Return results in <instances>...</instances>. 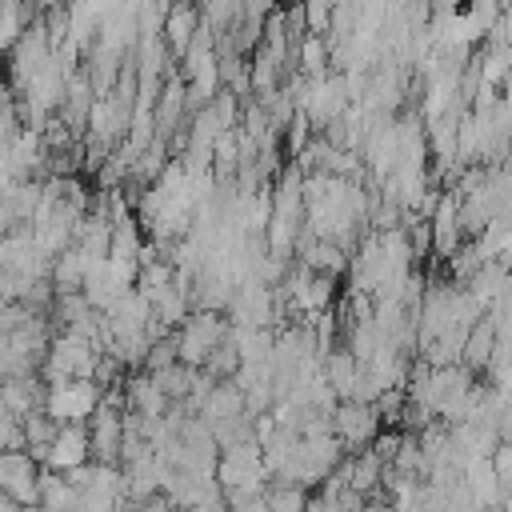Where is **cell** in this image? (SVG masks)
Instances as JSON below:
<instances>
[{"mask_svg":"<svg viewBox=\"0 0 512 512\" xmlns=\"http://www.w3.org/2000/svg\"><path fill=\"white\" fill-rule=\"evenodd\" d=\"M0 276L16 280H52V260L36 248L32 228H16L0 236Z\"/></svg>","mask_w":512,"mask_h":512,"instance_id":"7","label":"cell"},{"mask_svg":"<svg viewBox=\"0 0 512 512\" xmlns=\"http://www.w3.org/2000/svg\"><path fill=\"white\" fill-rule=\"evenodd\" d=\"M480 304H484V312H488V304H496L500 296H508L512 292V272H508V264L504 260H488V264H480V272L464 284Z\"/></svg>","mask_w":512,"mask_h":512,"instance_id":"18","label":"cell"},{"mask_svg":"<svg viewBox=\"0 0 512 512\" xmlns=\"http://www.w3.org/2000/svg\"><path fill=\"white\" fill-rule=\"evenodd\" d=\"M148 236L144 228L136 224V216H124L112 224V236H108V256L112 260H124V264H140V252H144Z\"/></svg>","mask_w":512,"mask_h":512,"instance_id":"20","label":"cell"},{"mask_svg":"<svg viewBox=\"0 0 512 512\" xmlns=\"http://www.w3.org/2000/svg\"><path fill=\"white\" fill-rule=\"evenodd\" d=\"M196 376H200V368H188V364H168V368H160V372H152V380L160 384V392L168 396V404H184L188 400V392H192V384H196Z\"/></svg>","mask_w":512,"mask_h":512,"instance_id":"24","label":"cell"},{"mask_svg":"<svg viewBox=\"0 0 512 512\" xmlns=\"http://www.w3.org/2000/svg\"><path fill=\"white\" fill-rule=\"evenodd\" d=\"M88 448H92L96 464H120V448H124V412L96 408V416L88 420Z\"/></svg>","mask_w":512,"mask_h":512,"instance_id":"11","label":"cell"},{"mask_svg":"<svg viewBox=\"0 0 512 512\" xmlns=\"http://www.w3.org/2000/svg\"><path fill=\"white\" fill-rule=\"evenodd\" d=\"M320 376H324V384L336 392V400H352L360 364H356V356H352L344 344H336L332 352H324V360H320Z\"/></svg>","mask_w":512,"mask_h":512,"instance_id":"16","label":"cell"},{"mask_svg":"<svg viewBox=\"0 0 512 512\" xmlns=\"http://www.w3.org/2000/svg\"><path fill=\"white\" fill-rule=\"evenodd\" d=\"M36 492H40V508H48V512H80V492H76L60 472L40 468Z\"/></svg>","mask_w":512,"mask_h":512,"instance_id":"21","label":"cell"},{"mask_svg":"<svg viewBox=\"0 0 512 512\" xmlns=\"http://www.w3.org/2000/svg\"><path fill=\"white\" fill-rule=\"evenodd\" d=\"M88 460H92V448H88V424H60L56 436H52V444H48V460H44V468L68 476V472H76V468L88 464Z\"/></svg>","mask_w":512,"mask_h":512,"instance_id":"10","label":"cell"},{"mask_svg":"<svg viewBox=\"0 0 512 512\" xmlns=\"http://www.w3.org/2000/svg\"><path fill=\"white\" fill-rule=\"evenodd\" d=\"M300 12H304V32L328 36V28H332V4H328V0H312V4H304Z\"/></svg>","mask_w":512,"mask_h":512,"instance_id":"29","label":"cell"},{"mask_svg":"<svg viewBox=\"0 0 512 512\" xmlns=\"http://www.w3.org/2000/svg\"><path fill=\"white\" fill-rule=\"evenodd\" d=\"M500 8H504V4H496V0H476V4H468L464 12L472 16V24H476V28L484 32V40H488V32H492L496 20H500Z\"/></svg>","mask_w":512,"mask_h":512,"instance_id":"31","label":"cell"},{"mask_svg":"<svg viewBox=\"0 0 512 512\" xmlns=\"http://www.w3.org/2000/svg\"><path fill=\"white\" fill-rule=\"evenodd\" d=\"M40 404H44V384L36 376H8V380H0V408L8 416L24 420V416L40 412Z\"/></svg>","mask_w":512,"mask_h":512,"instance_id":"14","label":"cell"},{"mask_svg":"<svg viewBox=\"0 0 512 512\" xmlns=\"http://www.w3.org/2000/svg\"><path fill=\"white\" fill-rule=\"evenodd\" d=\"M308 496H312L308 488L280 484V480H268V488H264V504H268V512H304Z\"/></svg>","mask_w":512,"mask_h":512,"instance_id":"26","label":"cell"},{"mask_svg":"<svg viewBox=\"0 0 512 512\" xmlns=\"http://www.w3.org/2000/svg\"><path fill=\"white\" fill-rule=\"evenodd\" d=\"M376 412H380V424L396 428V424L404 420V412H408V396H404V388H388V392H380Z\"/></svg>","mask_w":512,"mask_h":512,"instance_id":"27","label":"cell"},{"mask_svg":"<svg viewBox=\"0 0 512 512\" xmlns=\"http://www.w3.org/2000/svg\"><path fill=\"white\" fill-rule=\"evenodd\" d=\"M292 60H296L300 76H308V80H320V76L332 72V68H328V40H324V36H312V32H304V36L292 44Z\"/></svg>","mask_w":512,"mask_h":512,"instance_id":"22","label":"cell"},{"mask_svg":"<svg viewBox=\"0 0 512 512\" xmlns=\"http://www.w3.org/2000/svg\"><path fill=\"white\" fill-rule=\"evenodd\" d=\"M84 272H88V256L72 244L52 260V288L56 292H80L84 288Z\"/></svg>","mask_w":512,"mask_h":512,"instance_id":"23","label":"cell"},{"mask_svg":"<svg viewBox=\"0 0 512 512\" xmlns=\"http://www.w3.org/2000/svg\"><path fill=\"white\" fill-rule=\"evenodd\" d=\"M196 28H200V8H196V4H168V16H164V28H160V40H164V48H168V56H172V60H180V56L188 52V44H192Z\"/></svg>","mask_w":512,"mask_h":512,"instance_id":"13","label":"cell"},{"mask_svg":"<svg viewBox=\"0 0 512 512\" xmlns=\"http://www.w3.org/2000/svg\"><path fill=\"white\" fill-rule=\"evenodd\" d=\"M168 364H176V336H172V332L160 336V340H152V348H148V356H144V372L152 376V372H160V368H168Z\"/></svg>","mask_w":512,"mask_h":512,"instance_id":"28","label":"cell"},{"mask_svg":"<svg viewBox=\"0 0 512 512\" xmlns=\"http://www.w3.org/2000/svg\"><path fill=\"white\" fill-rule=\"evenodd\" d=\"M480 512H504V508H480Z\"/></svg>","mask_w":512,"mask_h":512,"instance_id":"33","label":"cell"},{"mask_svg":"<svg viewBox=\"0 0 512 512\" xmlns=\"http://www.w3.org/2000/svg\"><path fill=\"white\" fill-rule=\"evenodd\" d=\"M100 348L76 332H56L48 344V356L40 364L44 384H60V380H92L96 364H100Z\"/></svg>","mask_w":512,"mask_h":512,"instance_id":"1","label":"cell"},{"mask_svg":"<svg viewBox=\"0 0 512 512\" xmlns=\"http://www.w3.org/2000/svg\"><path fill=\"white\" fill-rule=\"evenodd\" d=\"M172 336H176V360L188 364V368H204V360L228 340V316L192 308V316Z\"/></svg>","mask_w":512,"mask_h":512,"instance_id":"2","label":"cell"},{"mask_svg":"<svg viewBox=\"0 0 512 512\" xmlns=\"http://www.w3.org/2000/svg\"><path fill=\"white\" fill-rule=\"evenodd\" d=\"M100 384L96 380H60L44 384V404L40 412L60 428V424H88L100 408Z\"/></svg>","mask_w":512,"mask_h":512,"instance_id":"3","label":"cell"},{"mask_svg":"<svg viewBox=\"0 0 512 512\" xmlns=\"http://www.w3.org/2000/svg\"><path fill=\"white\" fill-rule=\"evenodd\" d=\"M384 432L376 404H360V400H340L332 412V436L344 448V456H356L364 448H372V440Z\"/></svg>","mask_w":512,"mask_h":512,"instance_id":"6","label":"cell"},{"mask_svg":"<svg viewBox=\"0 0 512 512\" xmlns=\"http://www.w3.org/2000/svg\"><path fill=\"white\" fill-rule=\"evenodd\" d=\"M224 316H228L232 328H272V332H276V324H280V316H276V296H272V288H264L260 280L236 284V292H232Z\"/></svg>","mask_w":512,"mask_h":512,"instance_id":"8","label":"cell"},{"mask_svg":"<svg viewBox=\"0 0 512 512\" xmlns=\"http://www.w3.org/2000/svg\"><path fill=\"white\" fill-rule=\"evenodd\" d=\"M124 396H128V412H136L140 420H160L168 412V396L160 392V384L148 372H136L124 380Z\"/></svg>","mask_w":512,"mask_h":512,"instance_id":"15","label":"cell"},{"mask_svg":"<svg viewBox=\"0 0 512 512\" xmlns=\"http://www.w3.org/2000/svg\"><path fill=\"white\" fill-rule=\"evenodd\" d=\"M216 484H220V492H264V488H268L264 448H260L256 440L220 448V460H216Z\"/></svg>","mask_w":512,"mask_h":512,"instance_id":"4","label":"cell"},{"mask_svg":"<svg viewBox=\"0 0 512 512\" xmlns=\"http://www.w3.org/2000/svg\"><path fill=\"white\" fill-rule=\"evenodd\" d=\"M492 348H496V328H492V320L484 316V320H476V324L468 328V336H464V352H460V364L476 376V372H484V368H488Z\"/></svg>","mask_w":512,"mask_h":512,"instance_id":"19","label":"cell"},{"mask_svg":"<svg viewBox=\"0 0 512 512\" xmlns=\"http://www.w3.org/2000/svg\"><path fill=\"white\" fill-rule=\"evenodd\" d=\"M348 464V492L364 496V500H380L384 496V464L364 448L356 456H344Z\"/></svg>","mask_w":512,"mask_h":512,"instance_id":"17","label":"cell"},{"mask_svg":"<svg viewBox=\"0 0 512 512\" xmlns=\"http://www.w3.org/2000/svg\"><path fill=\"white\" fill-rule=\"evenodd\" d=\"M168 4H136V36H160Z\"/></svg>","mask_w":512,"mask_h":512,"instance_id":"30","label":"cell"},{"mask_svg":"<svg viewBox=\"0 0 512 512\" xmlns=\"http://www.w3.org/2000/svg\"><path fill=\"white\" fill-rule=\"evenodd\" d=\"M36 480H40V464H36V460H32L24 448L0 452V492H4L8 500H16L24 512L40 504Z\"/></svg>","mask_w":512,"mask_h":512,"instance_id":"9","label":"cell"},{"mask_svg":"<svg viewBox=\"0 0 512 512\" xmlns=\"http://www.w3.org/2000/svg\"><path fill=\"white\" fill-rule=\"evenodd\" d=\"M348 108H352V100H348V88H344V76H340V72H328V76H320V80H308L304 92H300V100H296V112L312 124V132H316V128L324 132V128L336 124Z\"/></svg>","mask_w":512,"mask_h":512,"instance_id":"5","label":"cell"},{"mask_svg":"<svg viewBox=\"0 0 512 512\" xmlns=\"http://www.w3.org/2000/svg\"><path fill=\"white\" fill-rule=\"evenodd\" d=\"M236 416H248V412H244V392H240L232 380L212 384V392L204 396V404H200V412H196V420H200L208 432L220 428V424H228V420H236Z\"/></svg>","mask_w":512,"mask_h":512,"instance_id":"12","label":"cell"},{"mask_svg":"<svg viewBox=\"0 0 512 512\" xmlns=\"http://www.w3.org/2000/svg\"><path fill=\"white\" fill-rule=\"evenodd\" d=\"M304 512H332V500L316 492V496H308V504H304Z\"/></svg>","mask_w":512,"mask_h":512,"instance_id":"32","label":"cell"},{"mask_svg":"<svg viewBox=\"0 0 512 512\" xmlns=\"http://www.w3.org/2000/svg\"><path fill=\"white\" fill-rule=\"evenodd\" d=\"M36 20L32 8L16 4V0H0V52H12L16 40L24 36V28Z\"/></svg>","mask_w":512,"mask_h":512,"instance_id":"25","label":"cell"}]
</instances>
